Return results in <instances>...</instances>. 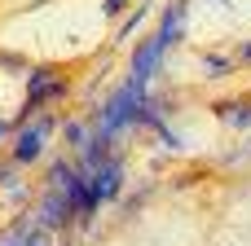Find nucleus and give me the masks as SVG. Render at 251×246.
<instances>
[{
	"mask_svg": "<svg viewBox=\"0 0 251 246\" xmlns=\"http://www.w3.org/2000/svg\"><path fill=\"white\" fill-rule=\"evenodd\" d=\"M181 22H185V0H176L172 9H163V22H159L154 40H146V44L132 53V75H128V79H137V84H150V75L159 70L163 53H168V48L181 40Z\"/></svg>",
	"mask_w": 251,
	"mask_h": 246,
	"instance_id": "obj_1",
	"label": "nucleus"
},
{
	"mask_svg": "<svg viewBox=\"0 0 251 246\" xmlns=\"http://www.w3.org/2000/svg\"><path fill=\"white\" fill-rule=\"evenodd\" d=\"M146 84L128 79L106 106H101V128L106 132H119V128H141V114H146Z\"/></svg>",
	"mask_w": 251,
	"mask_h": 246,
	"instance_id": "obj_2",
	"label": "nucleus"
},
{
	"mask_svg": "<svg viewBox=\"0 0 251 246\" xmlns=\"http://www.w3.org/2000/svg\"><path fill=\"white\" fill-rule=\"evenodd\" d=\"M26 84H31V92H26V106H22V114H18V128L31 119V114H40L49 101H57V97H66V79H57L49 66H35L31 75H26Z\"/></svg>",
	"mask_w": 251,
	"mask_h": 246,
	"instance_id": "obj_3",
	"label": "nucleus"
},
{
	"mask_svg": "<svg viewBox=\"0 0 251 246\" xmlns=\"http://www.w3.org/2000/svg\"><path fill=\"white\" fill-rule=\"evenodd\" d=\"M49 132H53V119H40V123H22V132H18V141H13V163H35L40 158V150H44V141H49Z\"/></svg>",
	"mask_w": 251,
	"mask_h": 246,
	"instance_id": "obj_4",
	"label": "nucleus"
},
{
	"mask_svg": "<svg viewBox=\"0 0 251 246\" xmlns=\"http://www.w3.org/2000/svg\"><path fill=\"white\" fill-rule=\"evenodd\" d=\"M119 189H124V167H119V158H110L106 167H93V172H88V194H93L97 202H110Z\"/></svg>",
	"mask_w": 251,
	"mask_h": 246,
	"instance_id": "obj_5",
	"label": "nucleus"
},
{
	"mask_svg": "<svg viewBox=\"0 0 251 246\" xmlns=\"http://www.w3.org/2000/svg\"><path fill=\"white\" fill-rule=\"evenodd\" d=\"M71 220H79V207H75V198H71V194H62V189H53V194L44 198L40 224H44V229H66Z\"/></svg>",
	"mask_w": 251,
	"mask_h": 246,
	"instance_id": "obj_6",
	"label": "nucleus"
},
{
	"mask_svg": "<svg viewBox=\"0 0 251 246\" xmlns=\"http://www.w3.org/2000/svg\"><path fill=\"white\" fill-rule=\"evenodd\" d=\"M216 114L229 128H251V97H225V101H216Z\"/></svg>",
	"mask_w": 251,
	"mask_h": 246,
	"instance_id": "obj_7",
	"label": "nucleus"
},
{
	"mask_svg": "<svg viewBox=\"0 0 251 246\" xmlns=\"http://www.w3.org/2000/svg\"><path fill=\"white\" fill-rule=\"evenodd\" d=\"M203 66H207V75H212V79H225V75H234V66H238V62H229V57H216V53H212V57H203Z\"/></svg>",
	"mask_w": 251,
	"mask_h": 246,
	"instance_id": "obj_8",
	"label": "nucleus"
},
{
	"mask_svg": "<svg viewBox=\"0 0 251 246\" xmlns=\"http://www.w3.org/2000/svg\"><path fill=\"white\" fill-rule=\"evenodd\" d=\"M141 18H146V9H132V13H128V18L119 22V35H115V40H128V35H132V31L141 26Z\"/></svg>",
	"mask_w": 251,
	"mask_h": 246,
	"instance_id": "obj_9",
	"label": "nucleus"
},
{
	"mask_svg": "<svg viewBox=\"0 0 251 246\" xmlns=\"http://www.w3.org/2000/svg\"><path fill=\"white\" fill-rule=\"evenodd\" d=\"M84 123H66V145H84Z\"/></svg>",
	"mask_w": 251,
	"mask_h": 246,
	"instance_id": "obj_10",
	"label": "nucleus"
},
{
	"mask_svg": "<svg viewBox=\"0 0 251 246\" xmlns=\"http://www.w3.org/2000/svg\"><path fill=\"white\" fill-rule=\"evenodd\" d=\"M124 4H128V0H106V13L115 18V13H124Z\"/></svg>",
	"mask_w": 251,
	"mask_h": 246,
	"instance_id": "obj_11",
	"label": "nucleus"
},
{
	"mask_svg": "<svg viewBox=\"0 0 251 246\" xmlns=\"http://www.w3.org/2000/svg\"><path fill=\"white\" fill-rule=\"evenodd\" d=\"M234 62H251V44H243V48H238V57H234Z\"/></svg>",
	"mask_w": 251,
	"mask_h": 246,
	"instance_id": "obj_12",
	"label": "nucleus"
},
{
	"mask_svg": "<svg viewBox=\"0 0 251 246\" xmlns=\"http://www.w3.org/2000/svg\"><path fill=\"white\" fill-rule=\"evenodd\" d=\"M4 132H9V123H0V141H4Z\"/></svg>",
	"mask_w": 251,
	"mask_h": 246,
	"instance_id": "obj_13",
	"label": "nucleus"
},
{
	"mask_svg": "<svg viewBox=\"0 0 251 246\" xmlns=\"http://www.w3.org/2000/svg\"><path fill=\"white\" fill-rule=\"evenodd\" d=\"M4 176H9V167H0V180H4Z\"/></svg>",
	"mask_w": 251,
	"mask_h": 246,
	"instance_id": "obj_14",
	"label": "nucleus"
}]
</instances>
